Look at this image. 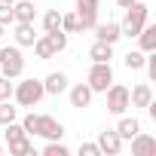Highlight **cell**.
<instances>
[{
	"instance_id": "35",
	"label": "cell",
	"mask_w": 156,
	"mask_h": 156,
	"mask_svg": "<svg viewBox=\"0 0 156 156\" xmlns=\"http://www.w3.org/2000/svg\"><path fill=\"white\" fill-rule=\"evenodd\" d=\"M0 153H3V144H0Z\"/></svg>"
},
{
	"instance_id": "25",
	"label": "cell",
	"mask_w": 156,
	"mask_h": 156,
	"mask_svg": "<svg viewBox=\"0 0 156 156\" xmlns=\"http://www.w3.org/2000/svg\"><path fill=\"white\" fill-rule=\"evenodd\" d=\"M46 40H49V46L55 52H64L67 49V34L64 31H52V34H46Z\"/></svg>"
},
{
	"instance_id": "11",
	"label": "cell",
	"mask_w": 156,
	"mask_h": 156,
	"mask_svg": "<svg viewBox=\"0 0 156 156\" xmlns=\"http://www.w3.org/2000/svg\"><path fill=\"white\" fill-rule=\"evenodd\" d=\"M92 89H89V83H76V86H70V107H89L92 104Z\"/></svg>"
},
{
	"instance_id": "19",
	"label": "cell",
	"mask_w": 156,
	"mask_h": 156,
	"mask_svg": "<svg viewBox=\"0 0 156 156\" xmlns=\"http://www.w3.org/2000/svg\"><path fill=\"white\" fill-rule=\"evenodd\" d=\"M144 61H147V52H141V49H129L126 58H122V64H126L129 70H141Z\"/></svg>"
},
{
	"instance_id": "13",
	"label": "cell",
	"mask_w": 156,
	"mask_h": 156,
	"mask_svg": "<svg viewBox=\"0 0 156 156\" xmlns=\"http://www.w3.org/2000/svg\"><path fill=\"white\" fill-rule=\"evenodd\" d=\"M43 92H46V95H61V92H67V76H64L61 70H52L46 80H43Z\"/></svg>"
},
{
	"instance_id": "12",
	"label": "cell",
	"mask_w": 156,
	"mask_h": 156,
	"mask_svg": "<svg viewBox=\"0 0 156 156\" xmlns=\"http://www.w3.org/2000/svg\"><path fill=\"white\" fill-rule=\"evenodd\" d=\"M12 37H16V46H34V40H37L34 22H16V31H12Z\"/></svg>"
},
{
	"instance_id": "23",
	"label": "cell",
	"mask_w": 156,
	"mask_h": 156,
	"mask_svg": "<svg viewBox=\"0 0 156 156\" xmlns=\"http://www.w3.org/2000/svg\"><path fill=\"white\" fill-rule=\"evenodd\" d=\"M16 119H19V107H12L9 101H0V126L16 122Z\"/></svg>"
},
{
	"instance_id": "14",
	"label": "cell",
	"mask_w": 156,
	"mask_h": 156,
	"mask_svg": "<svg viewBox=\"0 0 156 156\" xmlns=\"http://www.w3.org/2000/svg\"><path fill=\"white\" fill-rule=\"evenodd\" d=\"M138 49L141 52H156V25H144L141 31H138Z\"/></svg>"
},
{
	"instance_id": "1",
	"label": "cell",
	"mask_w": 156,
	"mask_h": 156,
	"mask_svg": "<svg viewBox=\"0 0 156 156\" xmlns=\"http://www.w3.org/2000/svg\"><path fill=\"white\" fill-rule=\"evenodd\" d=\"M43 80H34V76H28V80H22L19 86H12V98L19 107H37L43 101Z\"/></svg>"
},
{
	"instance_id": "21",
	"label": "cell",
	"mask_w": 156,
	"mask_h": 156,
	"mask_svg": "<svg viewBox=\"0 0 156 156\" xmlns=\"http://www.w3.org/2000/svg\"><path fill=\"white\" fill-rule=\"evenodd\" d=\"M43 31H46V34L61 31V12H58V9H46V16H43Z\"/></svg>"
},
{
	"instance_id": "15",
	"label": "cell",
	"mask_w": 156,
	"mask_h": 156,
	"mask_svg": "<svg viewBox=\"0 0 156 156\" xmlns=\"http://www.w3.org/2000/svg\"><path fill=\"white\" fill-rule=\"evenodd\" d=\"M138 132H141V122H138L135 116H126V113H122V116H119V122H116V135H119L122 141H132Z\"/></svg>"
},
{
	"instance_id": "7",
	"label": "cell",
	"mask_w": 156,
	"mask_h": 156,
	"mask_svg": "<svg viewBox=\"0 0 156 156\" xmlns=\"http://www.w3.org/2000/svg\"><path fill=\"white\" fill-rule=\"evenodd\" d=\"M37 135L46 138V141H61V138H64V126H61L55 116H40V122H37Z\"/></svg>"
},
{
	"instance_id": "22",
	"label": "cell",
	"mask_w": 156,
	"mask_h": 156,
	"mask_svg": "<svg viewBox=\"0 0 156 156\" xmlns=\"http://www.w3.org/2000/svg\"><path fill=\"white\" fill-rule=\"evenodd\" d=\"M34 52H37V58H43V61H46V58H52V55H55V49H52V46H49V40H46V34H43V37H37V40H34Z\"/></svg>"
},
{
	"instance_id": "28",
	"label": "cell",
	"mask_w": 156,
	"mask_h": 156,
	"mask_svg": "<svg viewBox=\"0 0 156 156\" xmlns=\"http://www.w3.org/2000/svg\"><path fill=\"white\" fill-rule=\"evenodd\" d=\"M43 156H67V147H64L61 141H49V144L43 147Z\"/></svg>"
},
{
	"instance_id": "16",
	"label": "cell",
	"mask_w": 156,
	"mask_h": 156,
	"mask_svg": "<svg viewBox=\"0 0 156 156\" xmlns=\"http://www.w3.org/2000/svg\"><path fill=\"white\" fill-rule=\"evenodd\" d=\"M129 101H132V107H147V104L153 101V89H150L147 83H138V86L129 92Z\"/></svg>"
},
{
	"instance_id": "2",
	"label": "cell",
	"mask_w": 156,
	"mask_h": 156,
	"mask_svg": "<svg viewBox=\"0 0 156 156\" xmlns=\"http://www.w3.org/2000/svg\"><path fill=\"white\" fill-rule=\"evenodd\" d=\"M147 22H150V6L141 3V0H135V3L126 9V19H122L119 31H122V37H138V31H141Z\"/></svg>"
},
{
	"instance_id": "3",
	"label": "cell",
	"mask_w": 156,
	"mask_h": 156,
	"mask_svg": "<svg viewBox=\"0 0 156 156\" xmlns=\"http://www.w3.org/2000/svg\"><path fill=\"white\" fill-rule=\"evenodd\" d=\"M0 70L9 80H19L25 73V55H22V46H3L0 49Z\"/></svg>"
},
{
	"instance_id": "31",
	"label": "cell",
	"mask_w": 156,
	"mask_h": 156,
	"mask_svg": "<svg viewBox=\"0 0 156 156\" xmlns=\"http://www.w3.org/2000/svg\"><path fill=\"white\" fill-rule=\"evenodd\" d=\"M80 156H101V150H98V144L86 141V144H80Z\"/></svg>"
},
{
	"instance_id": "9",
	"label": "cell",
	"mask_w": 156,
	"mask_h": 156,
	"mask_svg": "<svg viewBox=\"0 0 156 156\" xmlns=\"http://www.w3.org/2000/svg\"><path fill=\"white\" fill-rule=\"evenodd\" d=\"M92 31H95V40H104V43H116V40L122 37L119 22H98Z\"/></svg>"
},
{
	"instance_id": "10",
	"label": "cell",
	"mask_w": 156,
	"mask_h": 156,
	"mask_svg": "<svg viewBox=\"0 0 156 156\" xmlns=\"http://www.w3.org/2000/svg\"><path fill=\"white\" fill-rule=\"evenodd\" d=\"M132 153H135V156H153V153H156V138L138 132V135L132 138Z\"/></svg>"
},
{
	"instance_id": "17",
	"label": "cell",
	"mask_w": 156,
	"mask_h": 156,
	"mask_svg": "<svg viewBox=\"0 0 156 156\" xmlns=\"http://www.w3.org/2000/svg\"><path fill=\"white\" fill-rule=\"evenodd\" d=\"M12 16H16V22H34L37 19L34 0H16L12 3Z\"/></svg>"
},
{
	"instance_id": "6",
	"label": "cell",
	"mask_w": 156,
	"mask_h": 156,
	"mask_svg": "<svg viewBox=\"0 0 156 156\" xmlns=\"http://www.w3.org/2000/svg\"><path fill=\"white\" fill-rule=\"evenodd\" d=\"M76 19H80L83 31H92L98 25V0H76Z\"/></svg>"
},
{
	"instance_id": "30",
	"label": "cell",
	"mask_w": 156,
	"mask_h": 156,
	"mask_svg": "<svg viewBox=\"0 0 156 156\" xmlns=\"http://www.w3.org/2000/svg\"><path fill=\"white\" fill-rule=\"evenodd\" d=\"M9 98H12V80L0 76V101H9Z\"/></svg>"
},
{
	"instance_id": "24",
	"label": "cell",
	"mask_w": 156,
	"mask_h": 156,
	"mask_svg": "<svg viewBox=\"0 0 156 156\" xmlns=\"http://www.w3.org/2000/svg\"><path fill=\"white\" fill-rule=\"evenodd\" d=\"M61 31H64V34H80V31H83V28H80V19H76V12L61 16Z\"/></svg>"
},
{
	"instance_id": "20",
	"label": "cell",
	"mask_w": 156,
	"mask_h": 156,
	"mask_svg": "<svg viewBox=\"0 0 156 156\" xmlns=\"http://www.w3.org/2000/svg\"><path fill=\"white\" fill-rule=\"evenodd\" d=\"M9 153H12V156H34L31 138L25 135V138H19V141H9Z\"/></svg>"
},
{
	"instance_id": "5",
	"label": "cell",
	"mask_w": 156,
	"mask_h": 156,
	"mask_svg": "<svg viewBox=\"0 0 156 156\" xmlns=\"http://www.w3.org/2000/svg\"><path fill=\"white\" fill-rule=\"evenodd\" d=\"M110 83H113V67H110V61H92L89 89H92V92H104Z\"/></svg>"
},
{
	"instance_id": "18",
	"label": "cell",
	"mask_w": 156,
	"mask_h": 156,
	"mask_svg": "<svg viewBox=\"0 0 156 156\" xmlns=\"http://www.w3.org/2000/svg\"><path fill=\"white\" fill-rule=\"evenodd\" d=\"M89 58H92V61H110V58H113V43L95 40L92 49H89Z\"/></svg>"
},
{
	"instance_id": "8",
	"label": "cell",
	"mask_w": 156,
	"mask_h": 156,
	"mask_svg": "<svg viewBox=\"0 0 156 156\" xmlns=\"http://www.w3.org/2000/svg\"><path fill=\"white\" fill-rule=\"evenodd\" d=\"M95 144H98L101 156H116V153L122 150V138L116 135V129H107V132H101Z\"/></svg>"
},
{
	"instance_id": "34",
	"label": "cell",
	"mask_w": 156,
	"mask_h": 156,
	"mask_svg": "<svg viewBox=\"0 0 156 156\" xmlns=\"http://www.w3.org/2000/svg\"><path fill=\"white\" fill-rule=\"evenodd\" d=\"M3 34H6V28H3V25H0V37H3Z\"/></svg>"
},
{
	"instance_id": "32",
	"label": "cell",
	"mask_w": 156,
	"mask_h": 156,
	"mask_svg": "<svg viewBox=\"0 0 156 156\" xmlns=\"http://www.w3.org/2000/svg\"><path fill=\"white\" fill-rule=\"evenodd\" d=\"M132 3H135V0H116V6H119V9H129Z\"/></svg>"
},
{
	"instance_id": "4",
	"label": "cell",
	"mask_w": 156,
	"mask_h": 156,
	"mask_svg": "<svg viewBox=\"0 0 156 156\" xmlns=\"http://www.w3.org/2000/svg\"><path fill=\"white\" fill-rule=\"evenodd\" d=\"M104 95H107V110L116 113V116H122V113L132 107V101H129V89L119 86V83H110V86L104 89Z\"/></svg>"
},
{
	"instance_id": "29",
	"label": "cell",
	"mask_w": 156,
	"mask_h": 156,
	"mask_svg": "<svg viewBox=\"0 0 156 156\" xmlns=\"http://www.w3.org/2000/svg\"><path fill=\"white\" fill-rule=\"evenodd\" d=\"M0 25H16V16H12V6L9 3H0Z\"/></svg>"
},
{
	"instance_id": "26",
	"label": "cell",
	"mask_w": 156,
	"mask_h": 156,
	"mask_svg": "<svg viewBox=\"0 0 156 156\" xmlns=\"http://www.w3.org/2000/svg\"><path fill=\"white\" fill-rule=\"evenodd\" d=\"M3 129H6V144H9V141H19V138H25V135H28V132L22 129V122H19V119H16V122H6Z\"/></svg>"
},
{
	"instance_id": "27",
	"label": "cell",
	"mask_w": 156,
	"mask_h": 156,
	"mask_svg": "<svg viewBox=\"0 0 156 156\" xmlns=\"http://www.w3.org/2000/svg\"><path fill=\"white\" fill-rule=\"evenodd\" d=\"M37 122H40V116H37L34 110H28V113L22 116V129H25L28 135H37Z\"/></svg>"
},
{
	"instance_id": "33",
	"label": "cell",
	"mask_w": 156,
	"mask_h": 156,
	"mask_svg": "<svg viewBox=\"0 0 156 156\" xmlns=\"http://www.w3.org/2000/svg\"><path fill=\"white\" fill-rule=\"evenodd\" d=\"M0 3H9V6H12V3H16V0H0Z\"/></svg>"
}]
</instances>
